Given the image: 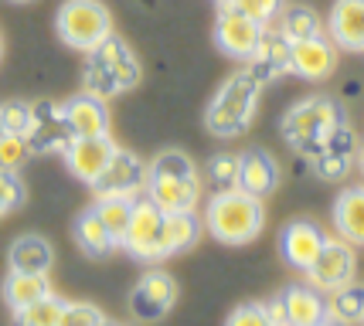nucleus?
<instances>
[{
	"label": "nucleus",
	"mask_w": 364,
	"mask_h": 326,
	"mask_svg": "<svg viewBox=\"0 0 364 326\" xmlns=\"http://www.w3.org/2000/svg\"><path fill=\"white\" fill-rule=\"evenodd\" d=\"M266 224V207H262V197H252L245 190H218L211 201H208L205 211V228L211 238H218L222 245H245L259 238Z\"/></svg>",
	"instance_id": "obj_1"
},
{
	"label": "nucleus",
	"mask_w": 364,
	"mask_h": 326,
	"mask_svg": "<svg viewBox=\"0 0 364 326\" xmlns=\"http://www.w3.org/2000/svg\"><path fill=\"white\" fill-rule=\"evenodd\" d=\"M140 82V62L133 55V48L119 38L109 34L106 41L89 51V65L82 75V92L95 95V99H112V95L127 92Z\"/></svg>",
	"instance_id": "obj_2"
},
{
	"label": "nucleus",
	"mask_w": 364,
	"mask_h": 326,
	"mask_svg": "<svg viewBox=\"0 0 364 326\" xmlns=\"http://www.w3.org/2000/svg\"><path fill=\"white\" fill-rule=\"evenodd\" d=\"M259 99H262V85H259L245 68L235 72V75L215 92V99L208 102V109H205L208 133H211V136H222V140L245 133L249 123L255 119V112H259Z\"/></svg>",
	"instance_id": "obj_3"
},
{
	"label": "nucleus",
	"mask_w": 364,
	"mask_h": 326,
	"mask_svg": "<svg viewBox=\"0 0 364 326\" xmlns=\"http://www.w3.org/2000/svg\"><path fill=\"white\" fill-rule=\"evenodd\" d=\"M344 123L341 106L327 99V95H310L283 116V136L293 150H300L303 156H314L323 150V140L331 136L337 126Z\"/></svg>",
	"instance_id": "obj_4"
},
{
	"label": "nucleus",
	"mask_w": 364,
	"mask_h": 326,
	"mask_svg": "<svg viewBox=\"0 0 364 326\" xmlns=\"http://www.w3.org/2000/svg\"><path fill=\"white\" fill-rule=\"evenodd\" d=\"M55 31L68 48L89 55L112 34V14L102 0H65L55 14Z\"/></svg>",
	"instance_id": "obj_5"
},
{
	"label": "nucleus",
	"mask_w": 364,
	"mask_h": 326,
	"mask_svg": "<svg viewBox=\"0 0 364 326\" xmlns=\"http://www.w3.org/2000/svg\"><path fill=\"white\" fill-rule=\"evenodd\" d=\"M164 211L150 197H140L133 201V214H129V224H127V234H123V249L140 259V262H160L167 259L164 255Z\"/></svg>",
	"instance_id": "obj_6"
},
{
	"label": "nucleus",
	"mask_w": 364,
	"mask_h": 326,
	"mask_svg": "<svg viewBox=\"0 0 364 326\" xmlns=\"http://www.w3.org/2000/svg\"><path fill=\"white\" fill-rule=\"evenodd\" d=\"M354 272H358L354 245L344 241V238H327L320 255L314 259V265L306 268V279H310V286L317 293H333V289L354 282Z\"/></svg>",
	"instance_id": "obj_7"
},
{
	"label": "nucleus",
	"mask_w": 364,
	"mask_h": 326,
	"mask_svg": "<svg viewBox=\"0 0 364 326\" xmlns=\"http://www.w3.org/2000/svg\"><path fill=\"white\" fill-rule=\"evenodd\" d=\"M289 58H293V41L279 28H262L255 51L245 58V72L259 85H269L276 78L289 75Z\"/></svg>",
	"instance_id": "obj_8"
},
{
	"label": "nucleus",
	"mask_w": 364,
	"mask_h": 326,
	"mask_svg": "<svg viewBox=\"0 0 364 326\" xmlns=\"http://www.w3.org/2000/svg\"><path fill=\"white\" fill-rule=\"evenodd\" d=\"M62 153L72 177H79L82 184L92 187L99 180V173L109 167L112 153H116V143L109 140V133H102V136H72V143L65 146Z\"/></svg>",
	"instance_id": "obj_9"
},
{
	"label": "nucleus",
	"mask_w": 364,
	"mask_h": 326,
	"mask_svg": "<svg viewBox=\"0 0 364 326\" xmlns=\"http://www.w3.org/2000/svg\"><path fill=\"white\" fill-rule=\"evenodd\" d=\"M143 187H146V163H143L136 153L129 150H119L112 153L109 167L99 173V180L92 184V190L99 197H136Z\"/></svg>",
	"instance_id": "obj_10"
},
{
	"label": "nucleus",
	"mask_w": 364,
	"mask_h": 326,
	"mask_svg": "<svg viewBox=\"0 0 364 326\" xmlns=\"http://www.w3.org/2000/svg\"><path fill=\"white\" fill-rule=\"evenodd\" d=\"M177 303V282L167 272H146L129 293V310L143 323H157Z\"/></svg>",
	"instance_id": "obj_11"
},
{
	"label": "nucleus",
	"mask_w": 364,
	"mask_h": 326,
	"mask_svg": "<svg viewBox=\"0 0 364 326\" xmlns=\"http://www.w3.org/2000/svg\"><path fill=\"white\" fill-rule=\"evenodd\" d=\"M262 24H255L252 17H245L242 11H235L232 4H222L218 21H215V45L222 48L228 58H249L259 45Z\"/></svg>",
	"instance_id": "obj_12"
},
{
	"label": "nucleus",
	"mask_w": 364,
	"mask_h": 326,
	"mask_svg": "<svg viewBox=\"0 0 364 326\" xmlns=\"http://www.w3.org/2000/svg\"><path fill=\"white\" fill-rule=\"evenodd\" d=\"M143 190L164 214H181V211H194V204L201 197V180H198V173H181V177H154V173H146V187Z\"/></svg>",
	"instance_id": "obj_13"
},
{
	"label": "nucleus",
	"mask_w": 364,
	"mask_h": 326,
	"mask_svg": "<svg viewBox=\"0 0 364 326\" xmlns=\"http://www.w3.org/2000/svg\"><path fill=\"white\" fill-rule=\"evenodd\" d=\"M289 72L306 78V82H323V78H331L333 72H337V45H333L327 34L293 41Z\"/></svg>",
	"instance_id": "obj_14"
},
{
	"label": "nucleus",
	"mask_w": 364,
	"mask_h": 326,
	"mask_svg": "<svg viewBox=\"0 0 364 326\" xmlns=\"http://www.w3.org/2000/svg\"><path fill=\"white\" fill-rule=\"evenodd\" d=\"M72 143V133H68V126L62 119V106H55V102H34V126L31 133H28V153H62L65 146Z\"/></svg>",
	"instance_id": "obj_15"
},
{
	"label": "nucleus",
	"mask_w": 364,
	"mask_h": 326,
	"mask_svg": "<svg viewBox=\"0 0 364 326\" xmlns=\"http://www.w3.org/2000/svg\"><path fill=\"white\" fill-rule=\"evenodd\" d=\"M323 241H327V234L320 232L314 221H289L283 228V234H279V251H283L289 268L306 272L314 265V259L320 255Z\"/></svg>",
	"instance_id": "obj_16"
},
{
	"label": "nucleus",
	"mask_w": 364,
	"mask_h": 326,
	"mask_svg": "<svg viewBox=\"0 0 364 326\" xmlns=\"http://www.w3.org/2000/svg\"><path fill=\"white\" fill-rule=\"evenodd\" d=\"M327 38L344 51L364 55V0H333L327 17Z\"/></svg>",
	"instance_id": "obj_17"
},
{
	"label": "nucleus",
	"mask_w": 364,
	"mask_h": 326,
	"mask_svg": "<svg viewBox=\"0 0 364 326\" xmlns=\"http://www.w3.org/2000/svg\"><path fill=\"white\" fill-rule=\"evenodd\" d=\"M62 119L72 136H102L109 133V112H106V99L82 92L72 95L62 106Z\"/></svg>",
	"instance_id": "obj_18"
},
{
	"label": "nucleus",
	"mask_w": 364,
	"mask_h": 326,
	"mask_svg": "<svg viewBox=\"0 0 364 326\" xmlns=\"http://www.w3.org/2000/svg\"><path fill=\"white\" fill-rule=\"evenodd\" d=\"M276 184H279V163L272 153L252 146L238 156V190H245L252 197H266L276 190Z\"/></svg>",
	"instance_id": "obj_19"
},
{
	"label": "nucleus",
	"mask_w": 364,
	"mask_h": 326,
	"mask_svg": "<svg viewBox=\"0 0 364 326\" xmlns=\"http://www.w3.org/2000/svg\"><path fill=\"white\" fill-rule=\"evenodd\" d=\"M286 313V326H317L327 320V299L314 286H289L279 295Z\"/></svg>",
	"instance_id": "obj_20"
},
{
	"label": "nucleus",
	"mask_w": 364,
	"mask_h": 326,
	"mask_svg": "<svg viewBox=\"0 0 364 326\" xmlns=\"http://www.w3.org/2000/svg\"><path fill=\"white\" fill-rule=\"evenodd\" d=\"M11 272H31V276H48L55 265V249L41 234H21L11 251H7Z\"/></svg>",
	"instance_id": "obj_21"
},
{
	"label": "nucleus",
	"mask_w": 364,
	"mask_h": 326,
	"mask_svg": "<svg viewBox=\"0 0 364 326\" xmlns=\"http://www.w3.org/2000/svg\"><path fill=\"white\" fill-rule=\"evenodd\" d=\"M333 228L350 245H364V187H348L333 201Z\"/></svg>",
	"instance_id": "obj_22"
},
{
	"label": "nucleus",
	"mask_w": 364,
	"mask_h": 326,
	"mask_svg": "<svg viewBox=\"0 0 364 326\" xmlns=\"http://www.w3.org/2000/svg\"><path fill=\"white\" fill-rule=\"evenodd\" d=\"M51 293L48 276H31V272H11L4 279V303L11 306V313H21L24 306L38 303L41 295Z\"/></svg>",
	"instance_id": "obj_23"
},
{
	"label": "nucleus",
	"mask_w": 364,
	"mask_h": 326,
	"mask_svg": "<svg viewBox=\"0 0 364 326\" xmlns=\"http://www.w3.org/2000/svg\"><path fill=\"white\" fill-rule=\"evenodd\" d=\"M276 28H279L289 41H303V38L323 34V17H320L310 4H283V11L276 17Z\"/></svg>",
	"instance_id": "obj_24"
},
{
	"label": "nucleus",
	"mask_w": 364,
	"mask_h": 326,
	"mask_svg": "<svg viewBox=\"0 0 364 326\" xmlns=\"http://www.w3.org/2000/svg\"><path fill=\"white\" fill-rule=\"evenodd\" d=\"M327 320L341 326H358L364 323V286L361 282H348L341 289L327 293Z\"/></svg>",
	"instance_id": "obj_25"
},
{
	"label": "nucleus",
	"mask_w": 364,
	"mask_h": 326,
	"mask_svg": "<svg viewBox=\"0 0 364 326\" xmlns=\"http://www.w3.org/2000/svg\"><path fill=\"white\" fill-rule=\"evenodd\" d=\"M75 241H79V249L85 251V255H92V259H102V255H109V251L119 245L109 234V228L99 221V214H95L92 207L75 217Z\"/></svg>",
	"instance_id": "obj_26"
},
{
	"label": "nucleus",
	"mask_w": 364,
	"mask_h": 326,
	"mask_svg": "<svg viewBox=\"0 0 364 326\" xmlns=\"http://www.w3.org/2000/svg\"><path fill=\"white\" fill-rule=\"evenodd\" d=\"M201 234V221L194 211H181V214L164 217V255H177V251L191 249Z\"/></svg>",
	"instance_id": "obj_27"
},
{
	"label": "nucleus",
	"mask_w": 364,
	"mask_h": 326,
	"mask_svg": "<svg viewBox=\"0 0 364 326\" xmlns=\"http://www.w3.org/2000/svg\"><path fill=\"white\" fill-rule=\"evenodd\" d=\"M133 201L136 197H99L92 204V211L99 214V221L109 228V234L116 241H123V234H127V224H129V214H133Z\"/></svg>",
	"instance_id": "obj_28"
},
{
	"label": "nucleus",
	"mask_w": 364,
	"mask_h": 326,
	"mask_svg": "<svg viewBox=\"0 0 364 326\" xmlns=\"http://www.w3.org/2000/svg\"><path fill=\"white\" fill-rule=\"evenodd\" d=\"M62 310H65V299H58L55 293H48V295H41L38 303H31V306H24L21 313H14V316H17V326H58Z\"/></svg>",
	"instance_id": "obj_29"
},
{
	"label": "nucleus",
	"mask_w": 364,
	"mask_h": 326,
	"mask_svg": "<svg viewBox=\"0 0 364 326\" xmlns=\"http://www.w3.org/2000/svg\"><path fill=\"white\" fill-rule=\"evenodd\" d=\"M0 126H4V133L28 140V133H31V126H34V102H21V99L4 102L0 106Z\"/></svg>",
	"instance_id": "obj_30"
},
{
	"label": "nucleus",
	"mask_w": 364,
	"mask_h": 326,
	"mask_svg": "<svg viewBox=\"0 0 364 326\" xmlns=\"http://www.w3.org/2000/svg\"><path fill=\"white\" fill-rule=\"evenodd\" d=\"M146 173L154 177H181V173H194V160L184 150H164L154 156V163H146Z\"/></svg>",
	"instance_id": "obj_31"
},
{
	"label": "nucleus",
	"mask_w": 364,
	"mask_h": 326,
	"mask_svg": "<svg viewBox=\"0 0 364 326\" xmlns=\"http://www.w3.org/2000/svg\"><path fill=\"white\" fill-rule=\"evenodd\" d=\"M314 173L320 180H344L354 167V156H344V153H331V150H320L314 160Z\"/></svg>",
	"instance_id": "obj_32"
},
{
	"label": "nucleus",
	"mask_w": 364,
	"mask_h": 326,
	"mask_svg": "<svg viewBox=\"0 0 364 326\" xmlns=\"http://www.w3.org/2000/svg\"><path fill=\"white\" fill-rule=\"evenodd\" d=\"M235 11H242L245 17H252L255 24H269V21H276L279 17V11H283L286 0H228Z\"/></svg>",
	"instance_id": "obj_33"
},
{
	"label": "nucleus",
	"mask_w": 364,
	"mask_h": 326,
	"mask_svg": "<svg viewBox=\"0 0 364 326\" xmlns=\"http://www.w3.org/2000/svg\"><path fill=\"white\" fill-rule=\"evenodd\" d=\"M24 184H21V177L17 170H0V217L17 211L21 204H24Z\"/></svg>",
	"instance_id": "obj_34"
},
{
	"label": "nucleus",
	"mask_w": 364,
	"mask_h": 326,
	"mask_svg": "<svg viewBox=\"0 0 364 326\" xmlns=\"http://www.w3.org/2000/svg\"><path fill=\"white\" fill-rule=\"evenodd\" d=\"M102 310L92 303H65L58 326H102Z\"/></svg>",
	"instance_id": "obj_35"
},
{
	"label": "nucleus",
	"mask_w": 364,
	"mask_h": 326,
	"mask_svg": "<svg viewBox=\"0 0 364 326\" xmlns=\"http://www.w3.org/2000/svg\"><path fill=\"white\" fill-rule=\"evenodd\" d=\"M211 180L218 190H232L238 187V156L232 153H218L211 160Z\"/></svg>",
	"instance_id": "obj_36"
},
{
	"label": "nucleus",
	"mask_w": 364,
	"mask_h": 326,
	"mask_svg": "<svg viewBox=\"0 0 364 326\" xmlns=\"http://www.w3.org/2000/svg\"><path fill=\"white\" fill-rule=\"evenodd\" d=\"M28 156V140L24 136H4L0 140V170H17Z\"/></svg>",
	"instance_id": "obj_37"
},
{
	"label": "nucleus",
	"mask_w": 364,
	"mask_h": 326,
	"mask_svg": "<svg viewBox=\"0 0 364 326\" xmlns=\"http://www.w3.org/2000/svg\"><path fill=\"white\" fill-rule=\"evenodd\" d=\"M225 326H272V320L262 303H245L225 320Z\"/></svg>",
	"instance_id": "obj_38"
},
{
	"label": "nucleus",
	"mask_w": 364,
	"mask_h": 326,
	"mask_svg": "<svg viewBox=\"0 0 364 326\" xmlns=\"http://www.w3.org/2000/svg\"><path fill=\"white\" fill-rule=\"evenodd\" d=\"M354 163H358V170L364 173V143H358V156H354Z\"/></svg>",
	"instance_id": "obj_39"
},
{
	"label": "nucleus",
	"mask_w": 364,
	"mask_h": 326,
	"mask_svg": "<svg viewBox=\"0 0 364 326\" xmlns=\"http://www.w3.org/2000/svg\"><path fill=\"white\" fill-rule=\"evenodd\" d=\"M317 326H341V323H333V320H320Z\"/></svg>",
	"instance_id": "obj_40"
},
{
	"label": "nucleus",
	"mask_w": 364,
	"mask_h": 326,
	"mask_svg": "<svg viewBox=\"0 0 364 326\" xmlns=\"http://www.w3.org/2000/svg\"><path fill=\"white\" fill-rule=\"evenodd\" d=\"M11 4H31V0H11Z\"/></svg>",
	"instance_id": "obj_41"
},
{
	"label": "nucleus",
	"mask_w": 364,
	"mask_h": 326,
	"mask_svg": "<svg viewBox=\"0 0 364 326\" xmlns=\"http://www.w3.org/2000/svg\"><path fill=\"white\" fill-rule=\"evenodd\" d=\"M4 136H7V133H4V126H0V140H4Z\"/></svg>",
	"instance_id": "obj_42"
},
{
	"label": "nucleus",
	"mask_w": 364,
	"mask_h": 326,
	"mask_svg": "<svg viewBox=\"0 0 364 326\" xmlns=\"http://www.w3.org/2000/svg\"><path fill=\"white\" fill-rule=\"evenodd\" d=\"M218 4H228V0H218Z\"/></svg>",
	"instance_id": "obj_43"
}]
</instances>
